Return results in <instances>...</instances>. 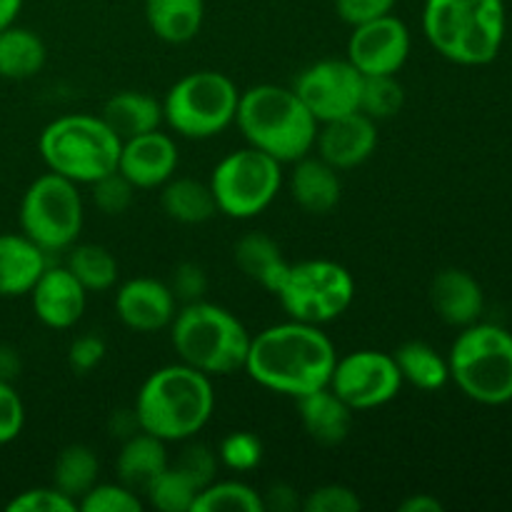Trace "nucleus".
Masks as SVG:
<instances>
[{"instance_id": "nucleus-1", "label": "nucleus", "mask_w": 512, "mask_h": 512, "mask_svg": "<svg viewBox=\"0 0 512 512\" xmlns=\"http://www.w3.org/2000/svg\"><path fill=\"white\" fill-rule=\"evenodd\" d=\"M335 360L338 350L320 325L288 318L250 338L243 370L260 388L298 400L328 388Z\"/></svg>"}, {"instance_id": "nucleus-2", "label": "nucleus", "mask_w": 512, "mask_h": 512, "mask_svg": "<svg viewBox=\"0 0 512 512\" xmlns=\"http://www.w3.org/2000/svg\"><path fill=\"white\" fill-rule=\"evenodd\" d=\"M133 410L143 433L163 443H185L213 418V378L180 360L163 365L143 380Z\"/></svg>"}, {"instance_id": "nucleus-3", "label": "nucleus", "mask_w": 512, "mask_h": 512, "mask_svg": "<svg viewBox=\"0 0 512 512\" xmlns=\"http://www.w3.org/2000/svg\"><path fill=\"white\" fill-rule=\"evenodd\" d=\"M235 125L245 143L283 165L313 153L318 135V120L300 103L295 90L275 83L240 90Z\"/></svg>"}, {"instance_id": "nucleus-4", "label": "nucleus", "mask_w": 512, "mask_h": 512, "mask_svg": "<svg viewBox=\"0 0 512 512\" xmlns=\"http://www.w3.org/2000/svg\"><path fill=\"white\" fill-rule=\"evenodd\" d=\"M505 0H425L423 33L438 55L478 68L498 58L505 43Z\"/></svg>"}, {"instance_id": "nucleus-5", "label": "nucleus", "mask_w": 512, "mask_h": 512, "mask_svg": "<svg viewBox=\"0 0 512 512\" xmlns=\"http://www.w3.org/2000/svg\"><path fill=\"white\" fill-rule=\"evenodd\" d=\"M168 330L180 363L210 378H225L245 368L253 335L243 320L223 305L208 303L205 298L180 305Z\"/></svg>"}, {"instance_id": "nucleus-6", "label": "nucleus", "mask_w": 512, "mask_h": 512, "mask_svg": "<svg viewBox=\"0 0 512 512\" xmlns=\"http://www.w3.org/2000/svg\"><path fill=\"white\" fill-rule=\"evenodd\" d=\"M123 140L100 115L70 113L50 120L38 138V153L50 173L90 185L118 170Z\"/></svg>"}, {"instance_id": "nucleus-7", "label": "nucleus", "mask_w": 512, "mask_h": 512, "mask_svg": "<svg viewBox=\"0 0 512 512\" xmlns=\"http://www.w3.org/2000/svg\"><path fill=\"white\" fill-rule=\"evenodd\" d=\"M450 380L480 405L512 403V333L493 323L460 328L448 353Z\"/></svg>"}, {"instance_id": "nucleus-8", "label": "nucleus", "mask_w": 512, "mask_h": 512, "mask_svg": "<svg viewBox=\"0 0 512 512\" xmlns=\"http://www.w3.org/2000/svg\"><path fill=\"white\" fill-rule=\"evenodd\" d=\"M240 88L218 70H193L170 85L163 98V123L178 138L210 140L235 125Z\"/></svg>"}, {"instance_id": "nucleus-9", "label": "nucleus", "mask_w": 512, "mask_h": 512, "mask_svg": "<svg viewBox=\"0 0 512 512\" xmlns=\"http://www.w3.org/2000/svg\"><path fill=\"white\" fill-rule=\"evenodd\" d=\"M20 233L45 253H60L78 243L85 223L80 185L58 173H43L25 188L18 210Z\"/></svg>"}, {"instance_id": "nucleus-10", "label": "nucleus", "mask_w": 512, "mask_h": 512, "mask_svg": "<svg viewBox=\"0 0 512 512\" xmlns=\"http://www.w3.org/2000/svg\"><path fill=\"white\" fill-rule=\"evenodd\" d=\"M283 183V163L253 145L223 155L208 180L218 213L233 220H250L265 213L275 203Z\"/></svg>"}, {"instance_id": "nucleus-11", "label": "nucleus", "mask_w": 512, "mask_h": 512, "mask_svg": "<svg viewBox=\"0 0 512 512\" xmlns=\"http://www.w3.org/2000/svg\"><path fill=\"white\" fill-rule=\"evenodd\" d=\"M275 298L290 320L323 328L348 313L355 300V280L353 273L335 260H298L290 263Z\"/></svg>"}, {"instance_id": "nucleus-12", "label": "nucleus", "mask_w": 512, "mask_h": 512, "mask_svg": "<svg viewBox=\"0 0 512 512\" xmlns=\"http://www.w3.org/2000/svg\"><path fill=\"white\" fill-rule=\"evenodd\" d=\"M403 375L395 365L393 353L383 350H353L335 360L328 388L348 405L353 413L383 408L393 403L403 390Z\"/></svg>"}, {"instance_id": "nucleus-13", "label": "nucleus", "mask_w": 512, "mask_h": 512, "mask_svg": "<svg viewBox=\"0 0 512 512\" xmlns=\"http://www.w3.org/2000/svg\"><path fill=\"white\" fill-rule=\"evenodd\" d=\"M363 80L365 75L348 58H323L300 70L290 88L320 125L358 113Z\"/></svg>"}, {"instance_id": "nucleus-14", "label": "nucleus", "mask_w": 512, "mask_h": 512, "mask_svg": "<svg viewBox=\"0 0 512 512\" xmlns=\"http://www.w3.org/2000/svg\"><path fill=\"white\" fill-rule=\"evenodd\" d=\"M413 38L410 28L395 13L355 25L348 38L345 58L365 75H398L408 63Z\"/></svg>"}, {"instance_id": "nucleus-15", "label": "nucleus", "mask_w": 512, "mask_h": 512, "mask_svg": "<svg viewBox=\"0 0 512 512\" xmlns=\"http://www.w3.org/2000/svg\"><path fill=\"white\" fill-rule=\"evenodd\" d=\"M180 163L178 143L170 133L150 130L123 140L118 158V173L133 185L135 190L163 188L175 175Z\"/></svg>"}, {"instance_id": "nucleus-16", "label": "nucleus", "mask_w": 512, "mask_h": 512, "mask_svg": "<svg viewBox=\"0 0 512 512\" xmlns=\"http://www.w3.org/2000/svg\"><path fill=\"white\" fill-rule=\"evenodd\" d=\"M113 308L125 328L148 335L170 328L178 313V300L163 280L130 278L115 290Z\"/></svg>"}, {"instance_id": "nucleus-17", "label": "nucleus", "mask_w": 512, "mask_h": 512, "mask_svg": "<svg viewBox=\"0 0 512 512\" xmlns=\"http://www.w3.org/2000/svg\"><path fill=\"white\" fill-rule=\"evenodd\" d=\"M33 313L45 328L70 330L83 320L88 290L65 265H48L28 293Z\"/></svg>"}, {"instance_id": "nucleus-18", "label": "nucleus", "mask_w": 512, "mask_h": 512, "mask_svg": "<svg viewBox=\"0 0 512 512\" xmlns=\"http://www.w3.org/2000/svg\"><path fill=\"white\" fill-rule=\"evenodd\" d=\"M375 148H378V123L358 110L320 123L313 153H318V158L340 173V170L358 168L373 158Z\"/></svg>"}, {"instance_id": "nucleus-19", "label": "nucleus", "mask_w": 512, "mask_h": 512, "mask_svg": "<svg viewBox=\"0 0 512 512\" xmlns=\"http://www.w3.org/2000/svg\"><path fill=\"white\" fill-rule=\"evenodd\" d=\"M430 303L443 323L468 328L483 318L485 293L468 270L445 268L430 283Z\"/></svg>"}, {"instance_id": "nucleus-20", "label": "nucleus", "mask_w": 512, "mask_h": 512, "mask_svg": "<svg viewBox=\"0 0 512 512\" xmlns=\"http://www.w3.org/2000/svg\"><path fill=\"white\" fill-rule=\"evenodd\" d=\"M288 190L300 210L310 215H328L338 208L343 183H340V175L333 165L310 153L293 163Z\"/></svg>"}, {"instance_id": "nucleus-21", "label": "nucleus", "mask_w": 512, "mask_h": 512, "mask_svg": "<svg viewBox=\"0 0 512 512\" xmlns=\"http://www.w3.org/2000/svg\"><path fill=\"white\" fill-rule=\"evenodd\" d=\"M48 268V253L23 233H0V298H23Z\"/></svg>"}, {"instance_id": "nucleus-22", "label": "nucleus", "mask_w": 512, "mask_h": 512, "mask_svg": "<svg viewBox=\"0 0 512 512\" xmlns=\"http://www.w3.org/2000/svg\"><path fill=\"white\" fill-rule=\"evenodd\" d=\"M170 465L168 443L155 435L138 430L135 435L123 440L115 458V473L123 485L143 495L148 485Z\"/></svg>"}, {"instance_id": "nucleus-23", "label": "nucleus", "mask_w": 512, "mask_h": 512, "mask_svg": "<svg viewBox=\"0 0 512 512\" xmlns=\"http://www.w3.org/2000/svg\"><path fill=\"white\" fill-rule=\"evenodd\" d=\"M298 403L300 423L305 433L320 445H340L353 430V410L338 398L330 388H320L315 393L303 395Z\"/></svg>"}, {"instance_id": "nucleus-24", "label": "nucleus", "mask_w": 512, "mask_h": 512, "mask_svg": "<svg viewBox=\"0 0 512 512\" xmlns=\"http://www.w3.org/2000/svg\"><path fill=\"white\" fill-rule=\"evenodd\" d=\"M100 118L120 140H128L163 125V100L143 90H120L105 100Z\"/></svg>"}, {"instance_id": "nucleus-25", "label": "nucleus", "mask_w": 512, "mask_h": 512, "mask_svg": "<svg viewBox=\"0 0 512 512\" xmlns=\"http://www.w3.org/2000/svg\"><path fill=\"white\" fill-rule=\"evenodd\" d=\"M233 260L245 278L273 295L290 268V260L285 258L280 245L265 233H245L243 238H238L233 248Z\"/></svg>"}, {"instance_id": "nucleus-26", "label": "nucleus", "mask_w": 512, "mask_h": 512, "mask_svg": "<svg viewBox=\"0 0 512 512\" xmlns=\"http://www.w3.org/2000/svg\"><path fill=\"white\" fill-rule=\"evenodd\" d=\"M145 23L150 33L168 45L195 40L205 20V0H145Z\"/></svg>"}, {"instance_id": "nucleus-27", "label": "nucleus", "mask_w": 512, "mask_h": 512, "mask_svg": "<svg viewBox=\"0 0 512 512\" xmlns=\"http://www.w3.org/2000/svg\"><path fill=\"white\" fill-rule=\"evenodd\" d=\"M48 48L35 30L13 23L0 30V78L28 80L45 68Z\"/></svg>"}, {"instance_id": "nucleus-28", "label": "nucleus", "mask_w": 512, "mask_h": 512, "mask_svg": "<svg viewBox=\"0 0 512 512\" xmlns=\"http://www.w3.org/2000/svg\"><path fill=\"white\" fill-rule=\"evenodd\" d=\"M160 205L163 213L180 225H203L218 213L208 183L175 175L160 188Z\"/></svg>"}, {"instance_id": "nucleus-29", "label": "nucleus", "mask_w": 512, "mask_h": 512, "mask_svg": "<svg viewBox=\"0 0 512 512\" xmlns=\"http://www.w3.org/2000/svg\"><path fill=\"white\" fill-rule=\"evenodd\" d=\"M403 383L413 385L420 393H435L450 383L448 358L423 340H408L393 353Z\"/></svg>"}, {"instance_id": "nucleus-30", "label": "nucleus", "mask_w": 512, "mask_h": 512, "mask_svg": "<svg viewBox=\"0 0 512 512\" xmlns=\"http://www.w3.org/2000/svg\"><path fill=\"white\" fill-rule=\"evenodd\" d=\"M100 480L98 455L90 445L73 443L63 448L53 465V485L78 503Z\"/></svg>"}, {"instance_id": "nucleus-31", "label": "nucleus", "mask_w": 512, "mask_h": 512, "mask_svg": "<svg viewBox=\"0 0 512 512\" xmlns=\"http://www.w3.org/2000/svg\"><path fill=\"white\" fill-rule=\"evenodd\" d=\"M68 260H65V268L78 278V283L83 285L90 293H108L110 288H115L118 283V260L110 253L108 248L95 243H75L70 245Z\"/></svg>"}, {"instance_id": "nucleus-32", "label": "nucleus", "mask_w": 512, "mask_h": 512, "mask_svg": "<svg viewBox=\"0 0 512 512\" xmlns=\"http://www.w3.org/2000/svg\"><path fill=\"white\" fill-rule=\"evenodd\" d=\"M190 512H265L263 493L243 480L215 478L198 490Z\"/></svg>"}, {"instance_id": "nucleus-33", "label": "nucleus", "mask_w": 512, "mask_h": 512, "mask_svg": "<svg viewBox=\"0 0 512 512\" xmlns=\"http://www.w3.org/2000/svg\"><path fill=\"white\" fill-rule=\"evenodd\" d=\"M198 485L180 473L173 463L148 485L143 493L145 505L155 508L158 512H190L193 510L195 495H198Z\"/></svg>"}, {"instance_id": "nucleus-34", "label": "nucleus", "mask_w": 512, "mask_h": 512, "mask_svg": "<svg viewBox=\"0 0 512 512\" xmlns=\"http://www.w3.org/2000/svg\"><path fill=\"white\" fill-rule=\"evenodd\" d=\"M405 105V90L395 75H373L363 80V93H360V113L380 120L395 118Z\"/></svg>"}, {"instance_id": "nucleus-35", "label": "nucleus", "mask_w": 512, "mask_h": 512, "mask_svg": "<svg viewBox=\"0 0 512 512\" xmlns=\"http://www.w3.org/2000/svg\"><path fill=\"white\" fill-rule=\"evenodd\" d=\"M80 512H143V495L130 490L120 480L115 483H95L83 498L78 500Z\"/></svg>"}, {"instance_id": "nucleus-36", "label": "nucleus", "mask_w": 512, "mask_h": 512, "mask_svg": "<svg viewBox=\"0 0 512 512\" xmlns=\"http://www.w3.org/2000/svg\"><path fill=\"white\" fill-rule=\"evenodd\" d=\"M218 460L230 473H253L263 463V443L255 433L235 430L220 440Z\"/></svg>"}, {"instance_id": "nucleus-37", "label": "nucleus", "mask_w": 512, "mask_h": 512, "mask_svg": "<svg viewBox=\"0 0 512 512\" xmlns=\"http://www.w3.org/2000/svg\"><path fill=\"white\" fill-rule=\"evenodd\" d=\"M90 198H93V205L100 213L113 218V215H123L133 205L135 188L118 170H113V173L103 175L95 183H90Z\"/></svg>"}, {"instance_id": "nucleus-38", "label": "nucleus", "mask_w": 512, "mask_h": 512, "mask_svg": "<svg viewBox=\"0 0 512 512\" xmlns=\"http://www.w3.org/2000/svg\"><path fill=\"white\" fill-rule=\"evenodd\" d=\"M173 465L180 470V473L188 475L198 488H205V485L213 483L215 475H218L220 460H218V453H215L210 445L198 443L195 438H190L185 440V448L180 450V455L175 458Z\"/></svg>"}, {"instance_id": "nucleus-39", "label": "nucleus", "mask_w": 512, "mask_h": 512, "mask_svg": "<svg viewBox=\"0 0 512 512\" xmlns=\"http://www.w3.org/2000/svg\"><path fill=\"white\" fill-rule=\"evenodd\" d=\"M300 510L305 512H360L363 500L353 488L340 483L320 485V488L305 493Z\"/></svg>"}, {"instance_id": "nucleus-40", "label": "nucleus", "mask_w": 512, "mask_h": 512, "mask_svg": "<svg viewBox=\"0 0 512 512\" xmlns=\"http://www.w3.org/2000/svg\"><path fill=\"white\" fill-rule=\"evenodd\" d=\"M8 512H78V503L60 493L55 485H45V488H28L23 493L15 495L8 505Z\"/></svg>"}, {"instance_id": "nucleus-41", "label": "nucleus", "mask_w": 512, "mask_h": 512, "mask_svg": "<svg viewBox=\"0 0 512 512\" xmlns=\"http://www.w3.org/2000/svg\"><path fill=\"white\" fill-rule=\"evenodd\" d=\"M25 428V403L13 383L0 380V445H10Z\"/></svg>"}, {"instance_id": "nucleus-42", "label": "nucleus", "mask_w": 512, "mask_h": 512, "mask_svg": "<svg viewBox=\"0 0 512 512\" xmlns=\"http://www.w3.org/2000/svg\"><path fill=\"white\" fill-rule=\"evenodd\" d=\"M208 285V273L198 263H180L168 280V288L173 290L175 300L180 305L203 300L205 293H208Z\"/></svg>"}, {"instance_id": "nucleus-43", "label": "nucleus", "mask_w": 512, "mask_h": 512, "mask_svg": "<svg viewBox=\"0 0 512 512\" xmlns=\"http://www.w3.org/2000/svg\"><path fill=\"white\" fill-rule=\"evenodd\" d=\"M105 353H108V345H105V340L98 333L78 335L68 348L70 370L78 375L93 373L105 360Z\"/></svg>"}, {"instance_id": "nucleus-44", "label": "nucleus", "mask_w": 512, "mask_h": 512, "mask_svg": "<svg viewBox=\"0 0 512 512\" xmlns=\"http://www.w3.org/2000/svg\"><path fill=\"white\" fill-rule=\"evenodd\" d=\"M333 3L338 18L348 23L350 28H355V25H363L368 20L390 15L398 0H333Z\"/></svg>"}, {"instance_id": "nucleus-45", "label": "nucleus", "mask_w": 512, "mask_h": 512, "mask_svg": "<svg viewBox=\"0 0 512 512\" xmlns=\"http://www.w3.org/2000/svg\"><path fill=\"white\" fill-rule=\"evenodd\" d=\"M300 503H303V500L298 498V490L288 483H275L263 493L265 512H293L295 508H300Z\"/></svg>"}, {"instance_id": "nucleus-46", "label": "nucleus", "mask_w": 512, "mask_h": 512, "mask_svg": "<svg viewBox=\"0 0 512 512\" xmlns=\"http://www.w3.org/2000/svg\"><path fill=\"white\" fill-rule=\"evenodd\" d=\"M108 430H110V435L118 440H125V438H130V435L138 433L140 425H138V418H135V410L133 408L118 410V413L110 415Z\"/></svg>"}, {"instance_id": "nucleus-47", "label": "nucleus", "mask_w": 512, "mask_h": 512, "mask_svg": "<svg viewBox=\"0 0 512 512\" xmlns=\"http://www.w3.org/2000/svg\"><path fill=\"white\" fill-rule=\"evenodd\" d=\"M400 512H443V503L438 498L428 493H418L405 498L403 503L398 505Z\"/></svg>"}, {"instance_id": "nucleus-48", "label": "nucleus", "mask_w": 512, "mask_h": 512, "mask_svg": "<svg viewBox=\"0 0 512 512\" xmlns=\"http://www.w3.org/2000/svg\"><path fill=\"white\" fill-rule=\"evenodd\" d=\"M20 373V355L10 345H0V380L13 383Z\"/></svg>"}, {"instance_id": "nucleus-49", "label": "nucleus", "mask_w": 512, "mask_h": 512, "mask_svg": "<svg viewBox=\"0 0 512 512\" xmlns=\"http://www.w3.org/2000/svg\"><path fill=\"white\" fill-rule=\"evenodd\" d=\"M23 3L25 0H0V30H5L18 20Z\"/></svg>"}]
</instances>
